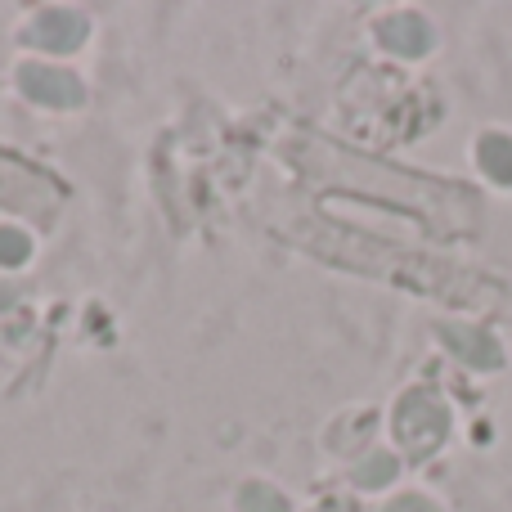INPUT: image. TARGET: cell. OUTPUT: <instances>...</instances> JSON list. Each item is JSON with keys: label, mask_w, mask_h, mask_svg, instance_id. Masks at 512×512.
Here are the masks:
<instances>
[{"label": "cell", "mask_w": 512, "mask_h": 512, "mask_svg": "<svg viewBox=\"0 0 512 512\" xmlns=\"http://www.w3.org/2000/svg\"><path fill=\"white\" fill-rule=\"evenodd\" d=\"M445 432H450V409L436 400V391L414 387L409 396H400L396 405V441L409 450V459H427L441 450Z\"/></svg>", "instance_id": "cell-1"}, {"label": "cell", "mask_w": 512, "mask_h": 512, "mask_svg": "<svg viewBox=\"0 0 512 512\" xmlns=\"http://www.w3.org/2000/svg\"><path fill=\"white\" fill-rule=\"evenodd\" d=\"M441 337H445V346H450L463 364H472V369H499V364H504V346H499V337L486 333V328L445 324Z\"/></svg>", "instance_id": "cell-2"}, {"label": "cell", "mask_w": 512, "mask_h": 512, "mask_svg": "<svg viewBox=\"0 0 512 512\" xmlns=\"http://www.w3.org/2000/svg\"><path fill=\"white\" fill-rule=\"evenodd\" d=\"M81 36H86V18L72 9H41L27 27V41L41 50H77Z\"/></svg>", "instance_id": "cell-3"}, {"label": "cell", "mask_w": 512, "mask_h": 512, "mask_svg": "<svg viewBox=\"0 0 512 512\" xmlns=\"http://www.w3.org/2000/svg\"><path fill=\"white\" fill-rule=\"evenodd\" d=\"M378 41L400 59H423L432 50V27L423 14H391L378 23Z\"/></svg>", "instance_id": "cell-4"}, {"label": "cell", "mask_w": 512, "mask_h": 512, "mask_svg": "<svg viewBox=\"0 0 512 512\" xmlns=\"http://www.w3.org/2000/svg\"><path fill=\"white\" fill-rule=\"evenodd\" d=\"M23 90L36 99V104H50V108H72L81 104V81L68 77L59 68H23Z\"/></svg>", "instance_id": "cell-5"}, {"label": "cell", "mask_w": 512, "mask_h": 512, "mask_svg": "<svg viewBox=\"0 0 512 512\" xmlns=\"http://www.w3.org/2000/svg\"><path fill=\"white\" fill-rule=\"evenodd\" d=\"M477 162H481V171H486L495 185H512V140L508 135H499V131L481 135Z\"/></svg>", "instance_id": "cell-6"}, {"label": "cell", "mask_w": 512, "mask_h": 512, "mask_svg": "<svg viewBox=\"0 0 512 512\" xmlns=\"http://www.w3.org/2000/svg\"><path fill=\"white\" fill-rule=\"evenodd\" d=\"M355 481H360L364 490H382L396 481V459L391 454H373V459H364L360 468H355Z\"/></svg>", "instance_id": "cell-7"}, {"label": "cell", "mask_w": 512, "mask_h": 512, "mask_svg": "<svg viewBox=\"0 0 512 512\" xmlns=\"http://www.w3.org/2000/svg\"><path fill=\"white\" fill-rule=\"evenodd\" d=\"M239 508L243 512H288V499L270 486H243L239 495Z\"/></svg>", "instance_id": "cell-8"}, {"label": "cell", "mask_w": 512, "mask_h": 512, "mask_svg": "<svg viewBox=\"0 0 512 512\" xmlns=\"http://www.w3.org/2000/svg\"><path fill=\"white\" fill-rule=\"evenodd\" d=\"M32 256V239H23L18 230H0V265H23Z\"/></svg>", "instance_id": "cell-9"}, {"label": "cell", "mask_w": 512, "mask_h": 512, "mask_svg": "<svg viewBox=\"0 0 512 512\" xmlns=\"http://www.w3.org/2000/svg\"><path fill=\"white\" fill-rule=\"evenodd\" d=\"M387 512H441V508H436L432 499H423V495H400Z\"/></svg>", "instance_id": "cell-10"}, {"label": "cell", "mask_w": 512, "mask_h": 512, "mask_svg": "<svg viewBox=\"0 0 512 512\" xmlns=\"http://www.w3.org/2000/svg\"><path fill=\"white\" fill-rule=\"evenodd\" d=\"M315 512H355L351 504H342V499H328V504L324 508H315Z\"/></svg>", "instance_id": "cell-11"}]
</instances>
